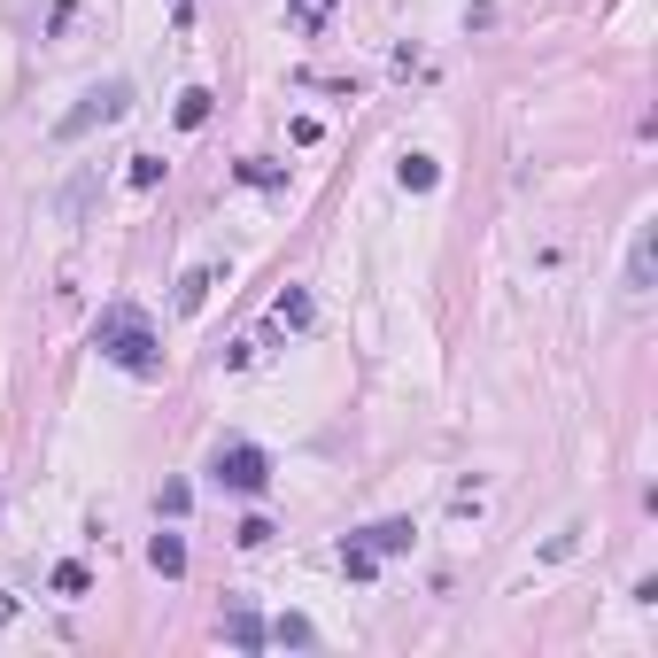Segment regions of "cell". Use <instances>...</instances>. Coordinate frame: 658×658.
Returning a JSON list of instances; mask_svg holds the SVG:
<instances>
[{"instance_id": "6da1fadb", "label": "cell", "mask_w": 658, "mask_h": 658, "mask_svg": "<svg viewBox=\"0 0 658 658\" xmlns=\"http://www.w3.org/2000/svg\"><path fill=\"white\" fill-rule=\"evenodd\" d=\"M93 349L109 364H124L132 380H155V372H163V341L148 333V318H140L132 302H109V310L93 318Z\"/></svg>"}, {"instance_id": "7a4b0ae2", "label": "cell", "mask_w": 658, "mask_h": 658, "mask_svg": "<svg viewBox=\"0 0 658 658\" xmlns=\"http://www.w3.org/2000/svg\"><path fill=\"white\" fill-rule=\"evenodd\" d=\"M124 109H132V86H124V78H109V86H93L86 101L70 109V117H55V148H78L86 132H101V124H117Z\"/></svg>"}, {"instance_id": "3957f363", "label": "cell", "mask_w": 658, "mask_h": 658, "mask_svg": "<svg viewBox=\"0 0 658 658\" xmlns=\"http://www.w3.org/2000/svg\"><path fill=\"white\" fill-rule=\"evenodd\" d=\"M217 480L240 488V496H264V488H271V457L256 442H233V449H217Z\"/></svg>"}, {"instance_id": "277c9868", "label": "cell", "mask_w": 658, "mask_h": 658, "mask_svg": "<svg viewBox=\"0 0 658 658\" xmlns=\"http://www.w3.org/2000/svg\"><path fill=\"white\" fill-rule=\"evenodd\" d=\"M651 271H658V225H635V248H628V295H651Z\"/></svg>"}, {"instance_id": "5b68a950", "label": "cell", "mask_w": 658, "mask_h": 658, "mask_svg": "<svg viewBox=\"0 0 658 658\" xmlns=\"http://www.w3.org/2000/svg\"><path fill=\"white\" fill-rule=\"evenodd\" d=\"M310 318H318V302L302 295V287H287V295L271 302V326H279V333H310Z\"/></svg>"}, {"instance_id": "8992f818", "label": "cell", "mask_w": 658, "mask_h": 658, "mask_svg": "<svg viewBox=\"0 0 658 658\" xmlns=\"http://www.w3.org/2000/svg\"><path fill=\"white\" fill-rule=\"evenodd\" d=\"M264 643H279V651H310V643H318V628H310L302 612H279V620L264 628Z\"/></svg>"}, {"instance_id": "52a82bcc", "label": "cell", "mask_w": 658, "mask_h": 658, "mask_svg": "<svg viewBox=\"0 0 658 658\" xmlns=\"http://www.w3.org/2000/svg\"><path fill=\"white\" fill-rule=\"evenodd\" d=\"M395 179H403V194H434V186H442V163H434V155H403Z\"/></svg>"}, {"instance_id": "ba28073f", "label": "cell", "mask_w": 658, "mask_h": 658, "mask_svg": "<svg viewBox=\"0 0 658 658\" xmlns=\"http://www.w3.org/2000/svg\"><path fill=\"white\" fill-rule=\"evenodd\" d=\"M364 550H380V558H395V550H411V519H380V527H364Z\"/></svg>"}, {"instance_id": "9c48e42d", "label": "cell", "mask_w": 658, "mask_h": 658, "mask_svg": "<svg viewBox=\"0 0 658 658\" xmlns=\"http://www.w3.org/2000/svg\"><path fill=\"white\" fill-rule=\"evenodd\" d=\"M210 287H217V264H194L179 279V318H194V310H202V302H210Z\"/></svg>"}, {"instance_id": "30bf717a", "label": "cell", "mask_w": 658, "mask_h": 658, "mask_svg": "<svg viewBox=\"0 0 658 658\" xmlns=\"http://www.w3.org/2000/svg\"><path fill=\"white\" fill-rule=\"evenodd\" d=\"M225 643H233V651H264V620H256L248 604H240V612H225Z\"/></svg>"}, {"instance_id": "8fae6325", "label": "cell", "mask_w": 658, "mask_h": 658, "mask_svg": "<svg viewBox=\"0 0 658 658\" xmlns=\"http://www.w3.org/2000/svg\"><path fill=\"white\" fill-rule=\"evenodd\" d=\"M210 109H217L210 86H186V93H179V132H202V124H210Z\"/></svg>"}, {"instance_id": "7c38bea8", "label": "cell", "mask_w": 658, "mask_h": 658, "mask_svg": "<svg viewBox=\"0 0 658 658\" xmlns=\"http://www.w3.org/2000/svg\"><path fill=\"white\" fill-rule=\"evenodd\" d=\"M148 566L163 573V581H179V573H186V542H179V535H155V542H148Z\"/></svg>"}, {"instance_id": "4fadbf2b", "label": "cell", "mask_w": 658, "mask_h": 658, "mask_svg": "<svg viewBox=\"0 0 658 658\" xmlns=\"http://www.w3.org/2000/svg\"><path fill=\"white\" fill-rule=\"evenodd\" d=\"M341 573H349V581H372V573H380V550H364L357 535L341 542Z\"/></svg>"}, {"instance_id": "5bb4252c", "label": "cell", "mask_w": 658, "mask_h": 658, "mask_svg": "<svg viewBox=\"0 0 658 658\" xmlns=\"http://www.w3.org/2000/svg\"><path fill=\"white\" fill-rule=\"evenodd\" d=\"M186 504H194L186 480H163V488H155V511H163V519H186Z\"/></svg>"}, {"instance_id": "9a60e30c", "label": "cell", "mask_w": 658, "mask_h": 658, "mask_svg": "<svg viewBox=\"0 0 658 658\" xmlns=\"http://www.w3.org/2000/svg\"><path fill=\"white\" fill-rule=\"evenodd\" d=\"M233 179H240V186H279L287 171H279V163H264V155H248V163H233Z\"/></svg>"}, {"instance_id": "2e32d148", "label": "cell", "mask_w": 658, "mask_h": 658, "mask_svg": "<svg viewBox=\"0 0 658 658\" xmlns=\"http://www.w3.org/2000/svg\"><path fill=\"white\" fill-rule=\"evenodd\" d=\"M86 581H93V573L78 566V558H62V566H55V597H86Z\"/></svg>"}, {"instance_id": "e0dca14e", "label": "cell", "mask_w": 658, "mask_h": 658, "mask_svg": "<svg viewBox=\"0 0 658 658\" xmlns=\"http://www.w3.org/2000/svg\"><path fill=\"white\" fill-rule=\"evenodd\" d=\"M233 542H240V550H264V542H271V519H264V511H248V519L233 527Z\"/></svg>"}, {"instance_id": "ac0fdd59", "label": "cell", "mask_w": 658, "mask_h": 658, "mask_svg": "<svg viewBox=\"0 0 658 658\" xmlns=\"http://www.w3.org/2000/svg\"><path fill=\"white\" fill-rule=\"evenodd\" d=\"M124 179L140 186V194H148V186H163V155H132V171H124Z\"/></svg>"}, {"instance_id": "d6986e66", "label": "cell", "mask_w": 658, "mask_h": 658, "mask_svg": "<svg viewBox=\"0 0 658 658\" xmlns=\"http://www.w3.org/2000/svg\"><path fill=\"white\" fill-rule=\"evenodd\" d=\"M318 16H326V0H295V24H302V31L318 24Z\"/></svg>"}, {"instance_id": "ffe728a7", "label": "cell", "mask_w": 658, "mask_h": 658, "mask_svg": "<svg viewBox=\"0 0 658 658\" xmlns=\"http://www.w3.org/2000/svg\"><path fill=\"white\" fill-rule=\"evenodd\" d=\"M8 620H16V597H8V589H0V628H8Z\"/></svg>"}]
</instances>
